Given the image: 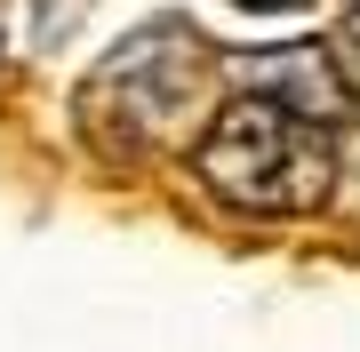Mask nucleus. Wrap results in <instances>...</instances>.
Listing matches in <instances>:
<instances>
[{
  "label": "nucleus",
  "instance_id": "423d86ee",
  "mask_svg": "<svg viewBox=\"0 0 360 352\" xmlns=\"http://www.w3.org/2000/svg\"><path fill=\"white\" fill-rule=\"evenodd\" d=\"M232 8H248V16H296V8H312V0H232Z\"/></svg>",
  "mask_w": 360,
  "mask_h": 352
},
{
  "label": "nucleus",
  "instance_id": "39448f33",
  "mask_svg": "<svg viewBox=\"0 0 360 352\" xmlns=\"http://www.w3.org/2000/svg\"><path fill=\"white\" fill-rule=\"evenodd\" d=\"M328 56H336V72H345V89L360 96V0H345V16H336V32H328Z\"/></svg>",
  "mask_w": 360,
  "mask_h": 352
},
{
  "label": "nucleus",
  "instance_id": "20e7f679",
  "mask_svg": "<svg viewBox=\"0 0 360 352\" xmlns=\"http://www.w3.org/2000/svg\"><path fill=\"white\" fill-rule=\"evenodd\" d=\"M89 8H96V0H32V40H40V48H56V40H72Z\"/></svg>",
  "mask_w": 360,
  "mask_h": 352
},
{
  "label": "nucleus",
  "instance_id": "f257e3e1",
  "mask_svg": "<svg viewBox=\"0 0 360 352\" xmlns=\"http://www.w3.org/2000/svg\"><path fill=\"white\" fill-rule=\"evenodd\" d=\"M208 89V40L184 16H153L120 48H104L72 89V129L104 169H144L160 144H176Z\"/></svg>",
  "mask_w": 360,
  "mask_h": 352
},
{
  "label": "nucleus",
  "instance_id": "f03ea898",
  "mask_svg": "<svg viewBox=\"0 0 360 352\" xmlns=\"http://www.w3.org/2000/svg\"><path fill=\"white\" fill-rule=\"evenodd\" d=\"M193 176L240 216H312L336 193V144L328 120H304L296 105L248 89L200 129Z\"/></svg>",
  "mask_w": 360,
  "mask_h": 352
},
{
  "label": "nucleus",
  "instance_id": "7ed1b4c3",
  "mask_svg": "<svg viewBox=\"0 0 360 352\" xmlns=\"http://www.w3.org/2000/svg\"><path fill=\"white\" fill-rule=\"evenodd\" d=\"M232 80H240V89L281 96V105H296L304 120H328V129L352 112V89H345V72H336L328 40H281V48L232 56Z\"/></svg>",
  "mask_w": 360,
  "mask_h": 352
}]
</instances>
